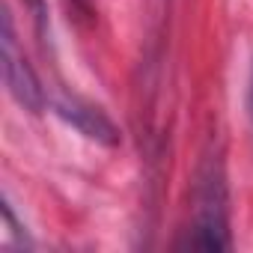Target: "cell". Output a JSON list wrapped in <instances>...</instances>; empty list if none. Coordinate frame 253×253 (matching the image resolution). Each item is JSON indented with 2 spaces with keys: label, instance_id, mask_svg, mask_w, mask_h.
<instances>
[{
  "label": "cell",
  "instance_id": "cell-1",
  "mask_svg": "<svg viewBox=\"0 0 253 253\" xmlns=\"http://www.w3.org/2000/svg\"><path fill=\"white\" fill-rule=\"evenodd\" d=\"M226 179L220 161H206L194 185V214L188 238L182 247L191 250H229V206H226Z\"/></svg>",
  "mask_w": 253,
  "mask_h": 253
},
{
  "label": "cell",
  "instance_id": "cell-2",
  "mask_svg": "<svg viewBox=\"0 0 253 253\" xmlns=\"http://www.w3.org/2000/svg\"><path fill=\"white\" fill-rule=\"evenodd\" d=\"M0 66H3V81L9 95L30 113H39L45 107V89L30 66V60L24 57L18 36H15V24L12 15L3 12V36H0Z\"/></svg>",
  "mask_w": 253,
  "mask_h": 253
},
{
  "label": "cell",
  "instance_id": "cell-3",
  "mask_svg": "<svg viewBox=\"0 0 253 253\" xmlns=\"http://www.w3.org/2000/svg\"><path fill=\"white\" fill-rule=\"evenodd\" d=\"M54 107H57V113H60L69 125H75L84 137L98 140V143H104V146H116V143H119L116 125L104 116L101 107H95V104H89V101H84V98H75V95L57 98Z\"/></svg>",
  "mask_w": 253,
  "mask_h": 253
},
{
  "label": "cell",
  "instance_id": "cell-5",
  "mask_svg": "<svg viewBox=\"0 0 253 253\" xmlns=\"http://www.w3.org/2000/svg\"><path fill=\"white\" fill-rule=\"evenodd\" d=\"M75 3H78V6H84V9L89 12V0H75Z\"/></svg>",
  "mask_w": 253,
  "mask_h": 253
},
{
  "label": "cell",
  "instance_id": "cell-4",
  "mask_svg": "<svg viewBox=\"0 0 253 253\" xmlns=\"http://www.w3.org/2000/svg\"><path fill=\"white\" fill-rule=\"evenodd\" d=\"M250 116H253V75H250Z\"/></svg>",
  "mask_w": 253,
  "mask_h": 253
}]
</instances>
